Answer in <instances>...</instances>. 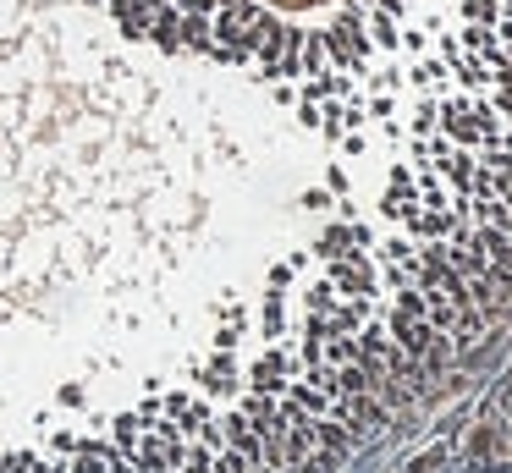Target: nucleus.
Here are the masks:
<instances>
[{
	"mask_svg": "<svg viewBox=\"0 0 512 473\" xmlns=\"http://www.w3.org/2000/svg\"><path fill=\"white\" fill-rule=\"evenodd\" d=\"M512 314V0H0V473H309Z\"/></svg>",
	"mask_w": 512,
	"mask_h": 473,
	"instance_id": "f257e3e1",
	"label": "nucleus"
}]
</instances>
